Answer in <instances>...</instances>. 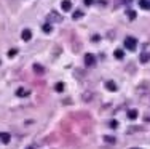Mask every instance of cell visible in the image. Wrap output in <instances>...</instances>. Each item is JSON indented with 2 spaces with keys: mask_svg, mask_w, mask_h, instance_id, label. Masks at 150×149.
Returning a JSON list of instances; mask_svg holds the SVG:
<instances>
[{
  "mask_svg": "<svg viewBox=\"0 0 150 149\" xmlns=\"http://www.w3.org/2000/svg\"><path fill=\"white\" fill-rule=\"evenodd\" d=\"M123 56H125L123 50H115V58L117 59H123Z\"/></svg>",
  "mask_w": 150,
  "mask_h": 149,
  "instance_id": "9a60e30c",
  "label": "cell"
},
{
  "mask_svg": "<svg viewBox=\"0 0 150 149\" xmlns=\"http://www.w3.org/2000/svg\"><path fill=\"white\" fill-rule=\"evenodd\" d=\"M16 53H18V50H16V48H11V50L8 51V56H10V58H13V56H15Z\"/></svg>",
  "mask_w": 150,
  "mask_h": 149,
  "instance_id": "d6986e66",
  "label": "cell"
},
{
  "mask_svg": "<svg viewBox=\"0 0 150 149\" xmlns=\"http://www.w3.org/2000/svg\"><path fill=\"white\" fill-rule=\"evenodd\" d=\"M139 6L142 10H150V0H139Z\"/></svg>",
  "mask_w": 150,
  "mask_h": 149,
  "instance_id": "ba28073f",
  "label": "cell"
},
{
  "mask_svg": "<svg viewBox=\"0 0 150 149\" xmlns=\"http://www.w3.org/2000/svg\"><path fill=\"white\" fill-rule=\"evenodd\" d=\"M21 38H23L24 42H29L32 38V31L30 29H24L23 32H21Z\"/></svg>",
  "mask_w": 150,
  "mask_h": 149,
  "instance_id": "5b68a950",
  "label": "cell"
},
{
  "mask_svg": "<svg viewBox=\"0 0 150 149\" xmlns=\"http://www.w3.org/2000/svg\"><path fill=\"white\" fill-rule=\"evenodd\" d=\"M34 71H35V74H40V76L45 72V69H43L40 64H34Z\"/></svg>",
  "mask_w": 150,
  "mask_h": 149,
  "instance_id": "7c38bea8",
  "label": "cell"
},
{
  "mask_svg": "<svg viewBox=\"0 0 150 149\" xmlns=\"http://www.w3.org/2000/svg\"><path fill=\"white\" fill-rule=\"evenodd\" d=\"M61 19H62V18H61L56 11H51V13L48 15V21H50V23H59Z\"/></svg>",
  "mask_w": 150,
  "mask_h": 149,
  "instance_id": "277c9868",
  "label": "cell"
},
{
  "mask_svg": "<svg viewBox=\"0 0 150 149\" xmlns=\"http://www.w3.org/2000/svg\"><path fill=\"white\" fill-rule=\"evenodd\" d=\"M0 141H2L3 144H8L10 141H11V135L6 133V132H0Z\"/></svg>",
  "mask_w": 150,
  "mask_h": 149,
  "instance_id": "3957f363",
  "label": "cell"
},
{
  "mask_svg": "<svg viewBox=\"0 0 150 149\" xmlns=\"http://www.w3.org/2000/svg\"><path fill=\"white\" fill-rule=\"evenodd\" d=\"M105 88L109 91H115L117 90V83L113 82V80H107V82H105Z\"/></svg>",
  "mask_w": 150,
  "mask_h": 149,
  "instance_id": "52a82bcc",
  "label": "cell"
},
{
  "mask_svg": "<svg viewBox=\"0 0 150 149\" xmlns=\"http://www.w3.org/2000/svg\"><path fill=\"white\" fill-rule=\"evenodd\" d=\"M93 3V0H85V5H91Z\"/></svg>",
  "mask_w": 150,
  "mask_h": 149,
  "instance_id": "44dd1931",
  "label": "cell"
},
{
  "mask_svg": "<svg viewBox=\"0 0 150 149\" xmlns=\"http://www.w3.org/2000/svg\"><path fill=\"white\" fill-rule=\"evenodd\" d=\"M61 8H62L64 11H70V10H72V2H70V0H62V2H61Z\"/></svg>",
  "mask_w": 150,
  "mask_h": 149,
  "instance_id": "8992f818",
  "label": "cell"
},
{
  "mask_svg": "<svg viewBox=\"0 0 150 149\" xmlns=\"http://www.w3.org/2000/svg\"><path fill=\"white\" fill-rule=\"evenodd\" d=\"M125 48L129 50V51H134L137 48V40L134 37H126L125 38Z\"/></svg>",
  "mask_w": 150,
  "mask_h": 149,
  "instance_id": "6da1fadb",
  "label": "cell"
},
{
  "mask_svg": "<svg viewBox=\"0 0 150 149\" xmlns=\"http://www.w3.org/2000/svg\"><path fill=\"white\" fill-rule=\"evenodd\" d=\"M149 61H150V53L149 51H144L141 55V63H144V64H145V63H149Z\"/></svg>",
  "mask_w": 150,
  "mask_h": 149,
  "instance_id": "9c48e42d",
  "label": "cell"
},
{
  "mask_svg": "<svg viewBox=\"0 0 150 149\" xmlns=\"http://www.w3.org/2000/svg\"><path fill=\"white\" fill-rule=\"evenodd\" d=\"M27 95H29V91H27V90H24V88H18V90H16V96H19V98L27 96Z\"/></svg>",
  "mask_w": 150,
  "mask_h": 149,
  "instance_id": "30bf717a",
  "label": "cell"
},
{
  "mask_svg": "<svg viewBox=\"0 0 150 149\" xmlns=\"http://www.w3.org/2000/svg\"><path fill=\"white\" fill-rule=\"evenodd\" d=\"M51 31H53V26H51V24H48V23L43 24V32H45V34H50Z\"/></svg>",
  "mask_w": 150,
  "mask_h": 149,
  "instance_id": "5bb4252c",
  "label": "cell"
},
{
  "mask_svg": "<svg viewBox=\"0 0 150 149\" xmlns=\"http://www.w3.org/2000/svg\"><path fill=\"white\" fill-rule=\"evenodd\" d=\"M104 141H105V143H110V144H115V136H109V135H105V136H104Z\"/></svg>",
  "mask_w": 150,
  "mask_h": 149,
  "instance_id": "4fadbf2b",
  "label": "cell"
},
{
  "mask_svg": "<svg viewBox=\"0 0 150 149\" xmlns=\"http://www.w3.org/2000/svg\"><path fill=\"white\" fill-rule=\"evenodd\" d=\"M137 111H136V109H129V111H128V117H129L131 120H136L137 119Z\"/></svg>",
  "mask_w": 150,
  "mask_h": 149,
  "instance_id": "8fae6325",
  "label": "cell"
},
{
  "mask_svg": "<svg viewBox=\"0 0 150 149\" xmlns=\"http://www.w3.org/2000/svg\"><path fill=\"white\" fill-rule=\"evenodd\" d=\"M128 16H129V19H136V11H133V10H129V11H128Z\"/></svg>",
  "mask_w": 150,
  "mask_h": 149,
  "instance_id": "ac0fdd59",
  "label": "cell"
},
{
  "mask_svg": "<svg viewBox=\"0 0 150 149\" xmlns=\"http://www.w3.org/2000/svg\"><path fill=\"white\" fill-rule=\"evenodd\" d=\"M109 125L112 127V128H117V127H118V122H117V120H112V122H110Z\"/></svg>",
  "mask_w": 150,
  "mask_h": 149,
  "instance_id": "ffe728a7",
  "label": "cell"
},
{
  "mask_svg": "<svg viewBox=\"0 0 150 149\" xmlns=\"http://www.w3.org/2000/svg\"><path fill=\"white\" fill-rule=\"evenodd\" d=\"M85 64H86V66H94V64H96V58H94V55H91V53L85 55Z\"/></svg>",
  "mask_w": 150,
  "mask_h": 149,
  "instance_id": "7a4b0ae2",
  "label": "cell"
},
{
  "mask_svg": "<svg viewBox=\"0 0 150 149\" xmlns=\"http://www.w3.org/2000/svg\"><path fill=\"white\" fill-rule=\"evenodd\" d=\"M54 88H56V91H59V93H61V91L64 90V83H62V82H58V83H56V87H54Z\"/></svg>",
  "mask_w": 150,
  "mask_h": 149,
  "instance_id": "2e32d148",
  "label": "cell"
},
{
  "mask_svg": "<svg viewBox=\"0 0 150 149\" xmlns=\"http://www.w3.org/2000/svg\"><path fill=\"white\" fill-rule=\"evenodd\" d=\"M81 16H83V11H80V10H77V11L74 13V19H80Z\"/></svg>",
  "mask_w": 150,
  "mask_h": 149,
  "instance_id": "e0dca14e",
  "label": "cell"
},
{
  "mask_svg": "<svg viewBox=\"0 0 150 149\" xmlns=\"http://www.w3.org/2000/svg\"><path fill=\"white\" fill-rule=\"evenodd\" d=\"M131 149H139V148H131Z\"/></svg>",
  "mask_w": 150,
  "mask_h": 149,
  "instance_id": "7402d4cb",
  "label": "cell"
}]
</instances>
